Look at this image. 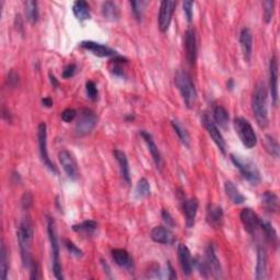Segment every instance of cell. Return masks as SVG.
<instances>
[{
	"instance_id": "obj_26",
	"label": "cell",
	"mask_w": 280,
	"mask_h": 280,
	"mask_svg": "<svg viewBox=\"0 0 280 280\" xmlns=\"http://www.w3.org/2000/svg\"><path fill=\"white\" fill-rule=\"evenodd\" d=\"M260 201H262V206L264 207V209L267 213L277 214L279 212V198L273 192L266 190V192L262 195Z\"/></svg>"
},
{
	"instance_id": "obj_51",
	"label": "cell",
	"mask_w": 280,
	"mask_h": 280,
	"mask_svg": "<svg viewBox=\"0 0 280 280\" xmlns=\"http://www.w3.org/2000/svg\"><path fill=\"white\" fill-rule=\"evenodd\" d=\"M49 80H50V84H52L53 88H58L59 87V81L56 79V77L52 73H49Z\"/></svg>"
},
{
	"instance_id": "obj_45",
	"label": "cell",
	"mask_w": 280,
	"mask_h": 280,
	"mask_svg": "<svg viewBox=\"0 0 280 280\" xmlns=\"http://www.w3.org/2000/svg\"><path fill=\"white\" fill-rule=\"evenodd\" d=\"M21 206L24 210H29L33 206V195L30 192H25L21 197Z\"/></svg>"
},
{
	"instance_id": "obj_40",
	"label": "cell",
	"mask_w": 280,
	"mask_h": 280,
	"mask_svg": "<svg viewBox=\"0 0 280 280\" xmlns=\"http://www.w3.org/2000/svg\"><path fill=\"white\" fill-rule=\"evenodd\" d=\"M63 243H65L66 249L70 253V255H73L76 258H81L82 256H84V252H82V250L79 249V247L76 245L73 241L66 239L65 241H63Z\"/></svg>"
},
{
	"instance_id": "obj_49",
	"label": "cell",
	"mask_w": 280,
	"mask_h": 280,
	"mask_svg": "<svg viewBox=\"0 0 280 280\" xmlns=\"http://www.w3.org/2000/svg\"><path fill=\"white\" fill-rule=\"evenodd\" d=\"M162 218L164 220L165 224L169 227H174L175 226V221L173 220V217H172L171 214L168 212L167 209L162 210Z\"/></svg>"
},
{
	"instance_id": "obj_20",
	"label": "cell",
	"mask_w": 280,
	"mask_h": 280,
	"mask_svg": "<svg viewBox=\"0 0 280 280\" xmlns=\"http://www.w3.org/2000/svg\"><path fill=\"white\" fill-rule=\"evenodd\" d=\"M240 45L246 62H250L253 54V34L249 28L242 29L240 33Z\"/></svg>"
},
{
	"instance_id": "obj_27",
	"label": "cell",
	"mask_w": 280,
	"mask_h": 280,
	"mask_svg": "<svg viewBox=\"0 0 280 280\" xmlns=\"http://www.w3.org/2000/svg\"><path fill=\"white\" fill-rule=\"evenodd\" d=\"M259 229H262V231L265 235V239L266 241L268 242L269 244H271V246L275 247L277 249L278 247V243H279V240H278V234L275 230V228L272 227V225L270 224L269 221L264 220V219H260L259 221Z\"/></svg>"
},
{
	"instance_id": "obj_12",
	"label": "cell",
	"mask_w": 280,
	"mask_h": 280,
	"mask_svg": "<svg viewBox=\"0 0 280 280\" xmlns=\"http://www.w3.org/2000/svg\"><path fill=\"white\" fill-rule=\"evenodd\" d=\"M201 122H202L203 127H205L206 130L208 131L209 136L212 137L216 146H217L219 150L221 151V154L226 155L227 154V143H226L224 136H222V133L220 132L219 128L217 127V125H216V123H214L213 120L206 115V114L202 116Z\"/></svg>"
},
{
	"instance_id": "obj_41",
	"label": "cell",
	"mask_w": 280,
	"mask_h": 280,
	"mask_svg": "<svg viewBox=\"0 0 280 280\" xmlns=\"http://www.w3.org/2000/svg\"><path fill=\"white\" fill-rule=\"evenodd\" d=\"M86 92H87L88 98L90 99V100L95 101V100L98 99V95H99L98 87H97V85L94 84L93 81L89 80V81L86 82Z\"/></svg>"
},
{
	"instance_id": "obj_43",
	"label": "cell",
	"mask_w": 280,
	"mask_h": 280,
	"mask_svg": "<svg viewBox=\"0 0 280 280\" xmlns=\"http://www.w3.org/2000/svg\"><path fill=\"white\" fill-rule=\"evenodd\" d=\"M29 269L31 270V275H30V278L31 279H33V280H37V279H41L42 278V275H41V267H40V264L37 260H34V259H32V262H31V265L29 267Z\"/></svg>"
},
{
	"instance_id": "obj_50",
	"label": "cell",
	"mask_w": 280,
	"mask_h": 280,
	"mask_svg": "<svg viewBox=\"0 0 280 280\" xmlns=\"http://www.w3.org/2000/svg\"><path fill=\"white\" fill-rule=\"evenodd\" d=\"M2 116L5 120H7V122L11 123L12 122V118H11V114L9 111L6 110V107H3V114H2Z\"/></svg>"
},
{
	"instance_id": "obj_21",
	"label": "cell",
	"mask_w": 280,
	"mask_h": 280,
	"mask_svg": "<svg viewBox=\"0 0 280 280\" xmlns=\"http://www.w3.org/2000/svg\"><path fill=\"white\" fill-rule=\"evenodd\" d=\"M140 136L143 137L146 145H147L148 150L150 152L152 159H154V161H155V163L157 165V168L159 170H161L162 169V165H163L162 156L160 154V150H159V148H158V146L155 143L154 138H152V135H151L149 131L142 130V131H140Z\"/></svg>"
},
{
	"instance_id": "obj_24",
	"label": "cell",
	"mask_w": 280,
	"mask_h": 280,
	"mask_svg": "<svg viewBox=\"0 0 280 280\" xmlns=\"http://www.w3.org/2000/svg\"><path fill=\"white\" fill-rule=\"evenodd\" d=\"M113 155L119 165L120 175H122L125 183L129 185V184L131 183V175H130V168H129V163H128V159H127V156L125 155V152H123L122 150H117V149L113 151Z\"/></svg>"
},
{
	"instance_id": "obj_53",
	"label": "cell",
	"mask_w": 280,
	"mask_h": 280,
	"mask_svg": "<svg viewBox=\"0 0 280 280\" xmlns=\"http://www.w3.org/2000/svg\"><path fill=\"white\" fill-rule=\"evenodd\" d=\"M42 104L45 107H52L53 106V100L50 99L49 97H46L42 99Z\"/></svg>"
},
{
	"instance_id": "obj_39",
	"label": "cell",
	"mask_w": 280,
	"mask_h": 280,
	"mask_svg": "<svg viewBox=\"0 0 280 280\" xmlns=\"http://www.w3.org/2000/svg\"><path fill=\"white\" fill-rule=\"evenodd\" d=\"M148 5H149V3L145 2V0H140V2H130L132 14H133V17L136 18L137 21L143 20L145 10H146V8H147Z\"/></svg>"
},
{
	"instance_id": "obj_28",
	"label": "cell",
	"mask_w": 280,
	"mask_h": 280,
	"mask_svg": "<svg viewBox=\"0 0 280 280\" xmlns=\"http://www.w3.org/2000/svg\"><path fill=\"white\" fill-rule=\"evenodd\" d=\"M101 12L102 16H103L104 19L112 22H115L119 20L120 17V12L119 9L117 7V5L113 2H105L102 4V8H101Z\"/></svg>"
},
{
	"instance_id": "obj_1",
	"label": "cell",
	"mask_w": 280,
	"mask_h": 280,
	"mask_svg": "<svg viewBox=\"0 0 280 280\" xmlns=\"http://www.w3.org/2000/svg\"><path fill=\"white\" fill-rule=\"evenodd\" d=\"M34 237V226L32 222L30 217H24L20 224H19V228L17 230V239L19 247H20V253H21V258L24 267L29 268L31 262H32V256H31V244L33 241Z\"/></svg>"
},
{
	"instance_id": "obj_46",
	"label": "cell",
	"mask_w": 280,
	"mask_h": 280,
	"mask_svg": "<svg viewBox=\"0 0 280 280\" xmlns=\"http://www.w3.org/2000/svg\"><path fill=\"white\" fill-rule=\"evenodd\" d=\"M193 7H194V3L193 2H184L183 4V10H184V14L186 16L187 19V22H192L193 21Z\"/></svg>"
},
{
	"instance_id": "obj_37",
	"label": "cell",
	"mask_w": 280,
	"mask_h": 280,
	"mask_svg": "<svg viewBox=\"0 0 280 280\" xmlns=\"http://www.w3.org/2000/svg\"><path fill=\"white\" fill-rule=\"evenodd\" d=\"M264 146L266 151L268 152L271 157L276 159L279 158V144L275 137L271 135H266L264 139Z\"/></svg>"
},
{
	"instance_id": "obj_3",
	"label": "cell",
	"mask_w": 280,
	"mask_h": 280,
	"mask_svg": "<svg viewBox=\"0 0 280 280\" xmlns=\"http://www.w3.org/2000/svg\"><path fill=\"white\" fill-rule=\"evenodd\" d=\"M194 265L197 267L200 275L203 278H222V268L220 260L216 253V249L213 243L208 244L205 251V256L199 259H194Z\"/></svg>"
},
{
	"instance_id": "obj_44",
	"label": "cell",
	"mask_w": 280,
	"mask_h": 280,
	"mask_svg": "<svg viewBox=\"0 0 280 280\" xmlns=\"http://www.w3.org/2000/svg\"><path fill=\"white\" fill-rule=\"evenodd\" d=\"M77 116H78V112L74 109H66L61 113V119L65 123L73 122L74 119L77 118Z\"/></svg>"
},
{
	"instance_id": "obj_38",
	"label": "cell",
	"mask_w": 280,
	"mask_h": 280,
	"mask_svg": "<svg viewBox=\"0 0 280 280\" xmlns=\"http://www.w3.org/2000/svg\"><path fill=\"white\" fill-rule=\"evenodd\" d=\"M127 60L125 57L122 56H115L113 57V59L111 60V72L114 76H117V77H125V73L123 69L124 63H127Z\"/></svg>"
},
{
	"instance_id": "obj_30",
	"label": "cell",
	"mask_w": 280,
	"mask_h": 280,
	"mask_svg": "<svg viewBox=\"0 0 280 280\" xmlns=\"http://www.w3.org/2000/svg\"><path fill=\"white\" fill-rule=\"evenodd\" d=\"M73 12L79 21H86L90 19V6L85 0H78L73 5Z\"/></svg>"
},
{
	"instance_id": "obj_23",
	"label": "cell",
	"mask_w": 280,
	"mask_h": 280,
	"mask_svg": "<svg viewBox=\"0 0 280 280\" xmlns=\"http://www.w3.org/2000/svg\"><path fill=\"white\" fill-rule=\"evenodd\" d=\"M198 200L196 198L185 199L182 203L183 214L185 216V221L187 228H193L196 221L197 212H198Z\"/></svg>"
},
{
	"instance_id": "obj_8",
	"label": "cell",
	"mask_w": 280,
	"mask_h": 280,
	"mask_svg": "<svg viewBox=\"0 0 280 280\" xmlns=\"http://www.w3.org/2000/svg\"><path fill=\"white\" fill-rule=\"evenodd\" d=\"M98 124V116L94 111L90 109H82L79 111L76 120L75 131L76 135L84 137L90 133Z\"/></svg>"
},
{
	"instance_id": "obj_34",
	"label": "cell",
	"mask_w": 280,
	"mask_h": 280,
	"mask_svg": "<svg viewBox=\"0 0 280 280\" xmlns=\"http://www.w3.org/2000/svg\"><path fill=\"white\" fill-rule=\"evenodd\" d=\"M24 8H25V17L28 20L32 23L35 24L39 21V4L34 0H29V2L24 3Z\"/></svg>"
},
{
	"instance_id": "obj_13",
	"label": "cell",
	"mask_w": 280,
	"mask_h": 280,
	"mask_svg": "<svg viewBox=\"0 0 280 280\" xmlns=\"http://www.w3.org/2000/svg\"><path fill=\"white\" fill-rule=\"evenodd\" d=\"M175 7L176 3L172 0H163L161 3L160 11H159V29L162 33H165L169 30Z\"/></svg>"
},
{
	"instance_id": "obj_32",
	"label": "cell",
	"mask_w": 280,
	"mask_h": 280,
	"mask_svg": "<svg viewBox=\"0 0 280 280\" xmlns=\"http://www.w3.org/2000/svg\"><path fill=\"white\" fill-rule=\"evenodd\" d=\"M172 127H173V129L175 131V133L179 137V139L181 140V143L186 146V147H189L190 146V137H189V133L186 129V127L184 126L179 119H173L171 122Z\"/></svg>"
},
{
	"instance_id": "obj_33",
	"label": "cell",
	"mask_w": 280,
	"mask_h": 280,
	"mask_svg": "<svg viewBox=\"0 0 280 280\" xmlns=\"http://www.w3.org/2000/svg\"><path fill=\"white\" fill-rule=\"evenodd\" d=\"M214 118L221 128L227 129L229 127V120H230V116H229V112L225 109L224 106L217 105L214 109Z\"/></svg>"
},
{
	"instance_id": "obj_17",
	"label": "cell",
	"mask_w": 280,
	"mask_h": 280,
	"mask_svg": "<svg viewBox=\"0 0 280 280\" xmlns=\"http://www.w3.org/2000/svg\"><path fill=\"white\" fill-rule=\"evenodd\" d=\"M150 237L152 241L156 242V243L163 245H171L175 242L174 233L172 232L169 228L163 226H158L152 229Z\"/></svg>"
},
{
	"instance_id": "obj_25",
	"label": "cell",
	"mask_w": 280,
	"mask_h": 280,
	"mask_svg": "<svg viewBox=\"0 0 280 280\" xmlns=\"http://www.w3.org/2000/svg\"><path fill=\"white\" fill-rule=\"evenodd\" d=\"M112 258L117 266L125 269L132 268L133 263L130 254L124 249H114L112 251Z\"/></svg>"
},
{
	"instance_id": "obj_11",
	"label": "cell",
	"mask_w": 280,
	"mask_h": 280,
	"mask_svg": "<svg viewBox=\"0 0 280 280\" xmlns=\"http://www.w3.org/2000/svg\"><path fill=\"white\" fill-rule=\"evenodd\" d=\"M184 47H185L186 59L188 63L190 66H195L198 46H197V34L194 28L186 30L185 35H184Z\"/></svg>"
},
{
	"instance_id": "obj_2",
	"label": "cell",
	"mask_w": 280,
	"mask_h": 280,
	"mask_svg": "<svg viewBox=\"0 0 280 280\" xmlns=\"http://www.w3.org/2000/svg\"><path fill=\"white\" fill-rule=\"evenodd\" d=\"M268 91L265 82L259 81L255 86L252 94V110L257 124L260 127H266L268 125Z\"/></svg>"
},
{
	"instance_id": "obj_42",
	"label": "cell",
	"mask_w": 280,
	"mask_h": 280,
	"mask_svg": "<svg viewBox=\"0 0 280 280\" xmlns=\"http://www.w3.org/2000/svg\"><path fill=\"white\" fill-rule=\"evenodd\" d=\"M264 20L266 23H269L273 16V8H275V3L270 2H264Z\"/></svg>"
},
{
	"instance_id": "obj_9",
	"label": "cell",
	"mask_w": 280,
	"mask_h": 280,
	"mask_svg": "<svg viewBox=\"0 0 280 280\" xmlns=\"http://www.w3.org/2000/svg\"><path fill=\"white\" fill-rule=\"evenodd\" d=\"M37 143H39V150L41 160L44 164V167L48 169L52 173L57 174L58 170H57L56 165L52 162L48 156V149H47V126L46 124L42 122L37 126Z\"/></svg>"
},
{
	"instance_id": "obj_35",
	"label": "cell",
	"mask_w": 280,
	"mask_h": 280,
	"mask_svg": "<svg viewBox=\"0 0 280 280\" xmlns=\"http://www.w3.org/2000/svg\"><path fill=\"white\" fill-rule=\"evenodd\" d=\"M98 222L94 220H86L81 222L79 225L73 226V230L78 233H85V234H93L98 230Z\"/></svg>"
},
{
	"instance_id": "obj_6",
	"label": "cell",
	"mask_w": 280,
	"mask_h": 280,
	"mask_svg": "<svg viewBox=\"0 0 280 280\" xmlns=\"http://www.w3.org/2000/svg\"><path fill=\"white\" fill-rule=\"evenodd\" d=\"M47 234L50 243V250H52V258H53V272L56 279L63 280L62 267L60 263V250H59V241L57 235L56 224L53 218H47Z\"/></svg>"
},
{
	"instance_id": "obj_4",
	"label": "cell",
	"mask_w": 280,
	"mask_h": 280,
	"mask_svg": "<svg viewBox=\"0 0 280 280\" xmlns=\"http://www.w3.org/2000/svg\"><path fill=\"white\" fill-rule=\"evenodd\" d=\"M174 82L176 88L179 89L187 109H193L197 101V91L190 75L184 72V70H177L174 77Z\"/></svg>"
},
{
	"instance_id": "obj_29",
	"label": "cell",
	"mask_w": 280,
	"mask_h": 280,
	"mask_svg": "<svg viewBox=\"0 0 280 280\" xmlns=\"http://www.w3.org/2000/svg\"><path fill=\"white\" fill-rule=\"evenodd\" d=\"M225 190L229 199L235 203V205H241V203H243L246 200L245 196L240 192L239 188L231 181H227L225 183Z\"/></svg>"
},
{
	"instance_id": "obj_47",
	"label": "cell",
	"mask_w": 280,
	"mask_h": 280,
	"mask_svg": "<svg viewBox=\"0 0 280 280\" xmlns=\"http://www.w3.org/2000/svg\"><path fill=\"white\" fill-rule=\"evenodd\" d=\"M76 72H77V66H76V63H69V65H67L62 70V78L63 79L73 78Z\"/></svg>"
},
{
	"instance_id": "obj_7",
	"label": "cell",
	"mask_w": 280,
	"mask_h": 280,
	"mask_svg": "<svg viewBox=\"0 0 280 280\" xmlns=\"http://www.w3.org/2000/svg\"><path fill=\"white\" fill-rule=\"evenodd\" d=\"M235 132L241 140V143L247 149H252L257 145V136L249 120L244 117H235L233 120Z\"/></svg>"
},
{
	"instance_id": "obj_5",
	"label": "cell",
	"mask_w": 280,
	"mask_h": 280,
	"mask_svg": "<svg viewBox=\"0 0 280 280\" xmlns=\"http://www.w3.org/2000/svg\"><path fill=\"white\" fill-rule=\"evenodd\" d=\"M230 159L232 163L240 171L242 176H243L251 185H257L260 180H262L258 168L251 159L235 154H231Z\"/></svg>"
},
{
	"instance_id": "obj_16",
	"label": "cell",
	"mask_w": 280,
	"mask_h": 280,
	"mask_svg": "<svg viewBox=\"0 0 280 280\" xmlns=\"http://www.w3.org/2000/svg\"><path fill=\"white\" fill-rule=\"evenodd\" d=\"M79 46L81 48H84L88 52H91L93 55L98 57H115L117 56V52L114 50L113 48L103 45V44H100L93 41H84L79 44Z\"/></svg>"
},
{
	"instance_id": "obj_19",
	"label": "cell",
	"mask_w": 280,
	"mask_h": 280,
	"mask_svg": "<svg viewBox=\"0 0 280 280\" xmlns=\"http://www.w3.org/2000/svg\"><path fill=\"white\" fill-rule=\"evenodd\" d=\"M268 270V256L264 246L259 245L257 247V258L255 268V279L265 280L267 279V271Z\"/></svg>"
},
{
	"instance_id": "obj_14",
	"label": "cell",
	"mask_w": 280,
	"mask_h": 280,
	"mask_svg": "<svg viewBox=\"0 0 280 280\" xmlns=\"http://www.w3.org/2000/svg\"><path fill=\"white\" fill-rule=\"evenodd\" d=\"M278 58L272 56L269 60V92L271 95V101L273 105L278 104L279 93H278Z\"/></svg>"
},
{
	"instance_id": "obj_52",
	"label": "cell",
	"mask_w": 280,
	"mask_h": 280,
	"mask_svg": "<svg viewBox=\"0 0 280 280\" xmlns=\"http://www.w3.org/2000/svg\"><path fill=\"white\" fill-rule=\"evenodd\" d=\"M168 269H169V279H176V272L174 271V269H173V267H172V265H171V263L170 262H168Z\"/></svg>"
},
{
	"instance_id": "obj_36",
	"label": "cell",
	"mask_w": 280,
	"mask_h": 280,
	"mask_svg": "<svg viewBox=\"0 0 280 280\" xmlns=\"http://www.w3.org/2000/svg\"><path fill=\"white\" fill-rule=\"evenodd\" d=\"M135 194L138 199H144L147 198V197L150 196L151 194V187H150V183L148 182L147 179H140L137 183L136 188H135Z\"/></svg>"
},
{
	"instance_id": "obj_22",
	"label": "cell",
	"mask_w": 280,
	"mask_h": 280,
	"mask_svg": "<svg viewBox=\"0 0 280 280\" xmlns=\"http://www.w3.org/2000/svg\"><path fill=\"white\" fill-rule=\"evenodd\" d=\"M206 219L210 227L219 229L224 224V210L216 203H209L207 206Z\"/></svg>"
},
{
	"instance_id": "obj_10",
	"label": "cell",
	"mask_w": 280,
	"mask_h": 280,
	"mask_svg": "<svg viewBox=\"0 0 280 280\" xmlns=\"http://www.w3.org/2000/svg\"><path fill=\"white\" fill-rule=\"evenodd\" d=\"M58 160L62 170L70 180H77L79 177V168L77 161L72 152L68 150H61L58 152Z\"/></svg>"
},
{
	"instance_id": "obj_54",
	"label": "cell",
	"mask_w": 280,
	"mask_h": 280,
	"mask_svg": "<svg viewBox=\"0 0 280 280\" xmlns=\"http://www.w3.org/2000/svg\"><path fill=\"white\" fill-rule=\"evenodd\" d=\"M234 80L233 79H229L228 82H227V89H229V90H233V88H234Z\"/></svg>"
},
{
	"instance_id": "obj_18",
	"label": "cell",
	"mask_w": 280,
	"mask_h": 280,
	"mask_svg": "<svg viewBox=\"0 0 280 280\" xmlns=\"http://www.w3.org/2000/svg\"><path fill=\"white\" fill-rule=\"evenodd\" d=\"M177 254H179V262L183 273L185 276H190L194 268V259L189 249L185 244H180L177 247Z\"/></svg>"
},
{
	"instance_id": "obj_15",
	"label": "cell",
	"mask_w": 280,
	"mask_h": 280,
	"mask_svg": "<svg viewBox=\"0 0 280 280\" xmlns=\"http://www.w3.org/2000/svg\"><path fill=\"white\" fill-rule=\"evenodd\" d=\"M240 219L247 233L255 234L257 229H259L260 218L258 217L257 214L254 213V210H252L251 208L242 209V212L240 214Z\"/></svg>"
},
{
	"instance_id": "obj_31",
	"label": "cell",
	"mask_w": 280,
	"mask_h": 280,
	"mask_svg": "<svg viewBox=\"0 0 280 280\" xmlns=\"http://www.w3.org/2000/svg\"><path fill=\"white\" fill-rule=\"evenodd\" d=\"M9 252L7 245L5 244L4 240L2 241V249H0V276L3 280H6L9 272Z\"/></svg>"
},
{
	"instance_id": "obj_48",
	"label": "cell",
	"mask_w": 280,
	"mask_h": 280,
	"mask_svg": "<svg viewBox=\"0 0 280 280\" xmlns=\"http://www.w3.org/2000/svg\"><path fill=\"white\" fill-rule=\"evenodd\" d=\"M7 84L11 88H16L19 85V75L15 72L14 69L10 70L7 78Z\"/></svg>"
}]
</instances>
